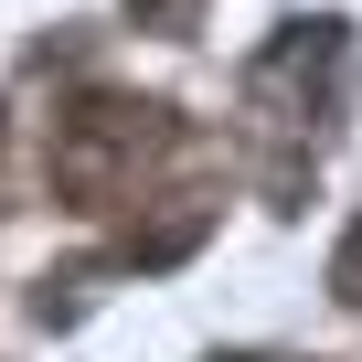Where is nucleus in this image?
I'll return each instance as SVG.
<instances>
[{
    "label": "nucleus",
    "instance_id": "nucleus-1",
    "mask_svg": "<svg viewBox=\"0 0 362 362\" xmlns=\"http://www.w3.org/2000/svg\"><path fill=\"white\" fill-rule=\"evenodd\" d=\"M160 149H170V107H160V96H107V86H86V96L54 107V149H43V160H54V192H64L75 214H117Z\"/></svg>",
    "mask_w": 362,
    "mask_h": 362
},
{
    "label": "nucleus",
    "instance_id": "nucleus-2",
    "mask_svg": "<svg viewBox=\"0 0 362 362\" xmlns=\"http://www.w3.org/2000/svg\"><path fill=\"white\" fill-rule=\"evenodd\" d=\"M341 96H351V33L341 22H288L256 64H245V107L267 117V128H330L341 117Z\"/></svg>",
    "mask_w": 362,
    "mask_h": 362
},
{
    "label": "nucleus",
    "instance_id": "nucleus-3",
    "mask_svg": "<svg viewBox=\"0 0 362 362\" xmlns=\"http://www.w3.org/2000/svg\"><path fill=\"white\" fill-rule=\"evenodd\" d=\"M128 22H139V33H160V43H181V33L203 22V0H128Z\"/></svg>",
    "mask_w": 362,
    "mask_h": 362
},
{
    "label": "nucleus",
    "instance_id": "nucleus-4",
    "mask_svg": "<svg viewBox=\"0 0 362 362\" xmlns=\"http://www.w3.org/2000/svg\"><path fill=\"white\" fill-rule=\"evenodd\" d=\"M330 298H341V309H362V224H351V235H341V256H330Z\"/></svg>",
    "mask_w": 362,
    "mask_h": 362
},
{
    "label": "nucleus",
    "instance_id": "nucleus-5",
    "mask_svg": "<svg viewBox=\"0 0 362 362\" xmlns=\"http://www.w3.org/2000/svg\"><path fill=\"white\" fill-rule=\"evenodd\" d=\"M224 362H267V351H224Z\"/></svg>",
    "mask_w": 362,
    "mask_h": 362
}]
</instances>
